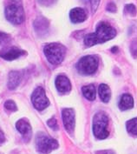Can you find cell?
<instances>
[{"label": "cell", "mask_w": 137, "mask_h": 154, "mask_svg": "<svg viewBox=\"0 0 137 154\" xmlns=\"http://www.w3.org/2000/svg\"><path fill=\"white\" fill-rule=\"evenodd\" d=\"M115 36L116 32L110 24L106 22H100L97 24L96 32L89 33L85 36L84 44L86 46L90 47L97 44H103L113 39Z\"/></svg>", "instance_id": "obj_1"}, {"label": "cell", "mask_w": 137, "mask_h": 154, "mask_svg": "<svg viewBox=\"0 0 137 154\" xmlns=\"http://www.w3.org/2000/svg\"><path fill=\"white\" fill-rule=\"evenodd\" d=\"M43 52L51 65H58L64 59L66 47L58 43H51L43 47Z\"/></svg>", "instance_id": "obj_2"}, {"label": "cell", "mask_w": 137, "mask_h": 154, "mask_svg": "<svg viewBox=\"0 0 137 154\" xmlns=\"http://www.w3.org/2000/svg\"><path fill=\"white\" fill-rule=\"evenodd\" d=\"M109 119L108 116L103 112H97L93 119V132L98 139H104L108 138L109 131L108 130Z\"/></svg>", "instance_id": "obj_3"}, {"label": "cell", "mask_w": 137, "mask_h": 154, "mask_svg": "<svg viewBox=\"0 0 137 154\" xmlns=\"http://www.w3.org/2000/svg\"><path fill=\"white\" fill-rule=\"evenodd\" d=\"M14 3L10 4L5 7L6 19L11 24H20L24 21V9L20 4V0H12Z\"/></svg>", "instance_id": "obj_4"}, {"label": "cell", "mask_w": 137, "mask_h": 154, "mask_svg": "<svg viewBox=\"0 0 137 154\" xmlns=\"http://www.w3.org/2000/svg\"><path fill=\"white\" fill-rule=\"evenodd\" d=\"M58 147L56 139L47 136L45 133H38L36 138V148L43 154H48Z\"/></svg>", "instance_id": "obj_5"}, {"label": "cell", "mask_w": 137, "mask_h": 154, "mask_svg": "<svg viewBox=\"0 0 137 154\" xmlns=\"http://www.w3.org/2000/svg\"><path fill=\"white\" fill-rule=\"evenodd\" d=\"M98 58L97 56H85L82 57L76 64L78 72L82 75H91L97 72L98 68Z\"/></svg>", "instance_id": "obj_6"}, {"label": "cell", "mask_w": 137, "mask_h": 154, "mask_svg": "<svg viewBox=\"0 0 137 154\" xmlns=\"http://www.w3.org/2000/svg\"><path fill=\"white\" fill-rule=\"evenodd\" d=\"M31 102L34 107L38 111H43L49 106V101L43 87H37L35 89L31 95Z\"/></svg>", "instance_id": "obj_7"}, {"label": "cell", "mask_w": 137, "mask_h": 154, "mask_svg": "<svg viewBox=\"0 0 137 154\" xmlns=\"http://www.w3.org/2000/svg\"><path fill=\"white\" fill-rule=\"evenodd\" d=\"M63 123L67 131L70 134L73 133L75 129V112L71 108H65L62 112Z\"/></svg>", "instance_id": "obj_8"}, {"label": "cell", "mask_w": 137, "mask_h": 154, "mask_svg": "<svg viewBox=\"0 0 137 154\" xmlns=\"http://www.w3.org/2000/svg\"><path fill=\"white\" fill-rule=\"evenodd\" d=\"M56 87L57 91L61 93H67L70 91L71 90V84L69 79L64 76V75H59L56 79Z\"/></svg>", "instance_id": "obj_9"}, {"label": "cell", "mask_w": 137, "mask_h": 154, "mask_svg": "<svg viewBox=\"0 0 137 154\" xmlns=\"http://www.w3.org/2000/svg\"><path fill=\"white\" fill-rule=\"evenodd\" d=\"M16 127L17 131L23 135L25 140H29L31 137V126L26 119H20L16 122Z\"/></svg>", "instance_id": "obj_10"}, {"label": "cell", "mask_w": 137, "mask_h": 154, "mask_svg": "<svg viewBox=\"0 0 137 154\" xmlns=\"http://www.w3.org/2000/svg\"><path fill=\"white\" fill-rule=\"evenodd\" d=\"M24 53V51L22 50L15 48V47H11V48L4 49L0 51V57H3L5 60H14L16 59L17 57H19L22 54Z\"/></svg>", "instance_id": "obj_11"}, {"label": "cell", "mask_w": 137, "mask_h": 154, "mask_svg": "<svg viewBox=\"0 0 137 154\" xmlns=\"http://www.w3.org/2000/svg\"><path fill=\"white\" fill-rule=\"evenodd\" d=\"M70 18L72 23H82L86 20L87 13L82 8H74L70 12Z\"/></svg>", "instance_id": "obj_12"}, {"label": "cell", "mask_w": 137, "mask_h": 154, "mask_svg": "<svg viewBox=\"0 0 137 154\" xmlns=\"http://www.w3.org/2000/svg\"><path fill=\"white\" fill-rule=\"evenodd\" d=\"M21 81V73L19 72L12 71L9 73L8 88L10 90L16 89Z\"/></svg>", "instance_id": "obj_13"}, {"label": "cell", "mask_w": 137, "mask_h": 154, "mask_svg": "<svg viewBox=\"0 0 137 154\" xmlns=\"http://www.w3.org/2000/svg\"><path fill=\"white\" fill-rule=\"evenodd\" d=\"M134 106V99L129 94H123L121 97L119 102V108L121 111H126L133 108Z\"/></svg>", "instance_id": "obj_14"}, {"label": "cell", "mask_w": 137, "mask_h": 154, "mask_svg": "<svg viewBox=\"0 0 137 154\" xmlns=\"http://www.w3.org/2000/svg\"><path fill=\"white\" fill-rule=\"evenodd\" d=\"M98 91H99V95H100V97H101L103 102L107 103L109 101V99L111 97V91H110L109 87L107 85H105V84L100 85Z\"/></svg>", "instance_id": "obj_15"}, {"label": "cell", "mask_w": 137, "mask_h": 154, "mask_svg": "<svg viewBox=\"0 0 137 154\" xmlns=\"http://www.w3.org/2000/svg\"><path fill=\"white\" fill-rule=\"evenodd\" d=\"M83 96L90 101H93L96 98V87L93 85H85L82 88Z\"/></svg>", "instance_id": "obj_16"}, {"label": "cell", "mask_w": 137, "mask_h": 154, "mask_svg": "<svg viewBox=\"0 0 137 154\" xmlns=\"http://www.w3.org/2000/svg\"><path fill=\"white\" fill-rule=\"evenodd\" d=\"M35 29L37 32L43 33V32H46L48 29L49 23L48 21L44 17H38L35 21Z\"/></svg>", "instance_id": "obj_17"}, {"label": "cell", "mask_w": 137, "mask_h": 154, "mask_svg": "<svg viewBox=\"0 0 137 154\" xmlns=\"http://www.w3.org/2000/svg\"><path fill=\"white\" fill-rule=\"evenodd\" d=\"M127 130L130 134L137 136V118L127 122Z\"/></svg>", "instance_id": "obj_18"}, {"label": "cell", "mask_w": 137, "mask_h": 154, "mask_svg": "<svg viewBox=\"0 0 137 154\" xmlns=\"http://www.w3.org/2000/svg\"><path fill=\"white\" fill-rule=\"evenodd\" d=\"M4 108L8 111H10V112H14L16 110V106L15 104L14 101L12 100H7L5 103H4Z\"/></svg>", "instance_id": "obj_19"}, {"label": "cell", "mask_w": 137, "mask_h": 154, "mask_svg": "<svg viewBox=\"0 0 137 154\" xmlns=\"http://www.w3.org/2000/svg\"><path fill=\"white\" fill-rule=\"evenodd\" d=\"M10 41V35L4 32H0V45H6Z\"/></svg>", "instance_id": "obj_20"}, {"label": "cell", "mask_w": 137, "mask_h": 154, "mask_svg": "<svg viewBox=\"0 0 137 154\" xmlns=\"http://www.w3.org/2000/svg\"><path fill=\"white\" fill-rule=\"evenodd\" d=\"M125 11L126 12H128L129 14L132 15V16H135L136 14V8L134 5H127L125 6Z\"/></svg>", "instance_id": "obj_21"}, {"label": "cell", "mask_w": 137, "mask_h": 154, "mask_svg": "<svg viewBox=\"0 0 137 154\" xmlns=\"http://www.w3.org/2000/svg\"><path fill=\"white\" fill-rule=\"evenodd\" d=\"M47 124H48V125L52 129V130L54 131H57L58 130V125H57V119H55V118H52V119H50L48 122H47Z\"/></svg>", "instance_id": "obj_22"}, {"label": "cell", "mask_w": 137, "mask_h": 154, "mask_svg": "<svg viewBox=\"0 0 137 154\" xmlns=\"http://www.w3.org/2000/svg\"><path fill=\"white\" fill-rule=\"evenodd\" d=\"M89 2H90V6H91L92 12L94 13V12L97 11L98 5L100 4V0H89Z\"/></svg>", "instance_id": "obj_23"}, {"label": "cell", "mask_w": 137, "mask_h": 154, "mask_svg": "<svg viewBox=\"0 0 137 154\" xmlns=\"http://www.w3.org/2000/svg\"><path fill=\"white\" fill-rule=\"evenodd\" d=\"M107 11H111V12H115L116 11V6L114 3H109L108 5H107Z\"/></svg>", "instance_id": "obj_24"}, {"label": "cell", "mask_w": 137, "mask_h": 154, "mask_svg": "<svg viewBox=\"0 0 137 154\" xmlns=\"http://www.w3.org/2000/svg\"><path fill=\"white\" fill-rule=\"evenodd\" d=\"M56 1H57V0H39L40 4L43 5H47V6L51 5L54 4Z\"/></svg>", "instance_id": "obj_25"}, {"label": "cell", "mask_w": 137, "mask_h": 154, "mask_svg": "<svg viewBox=\"0 0 137 154\" xmlns=\"http://www.w3.org/2000/svg\"><path fill=\"white\" fill-rule=\"evenodd\" d=\"M97 154H115V152L112 150H104V151H99Z\"/></svg>", "instance_id": "obj_26"}, {"label": "cell", "mask_w": 137, "mask_h": 154, "mask_svg": "<svg viewBox=\"0 0 137 154\" xmlns=\"http://www.w3.org/2000/svg\"><path fill=\"white\" fill-rule=\"evenodd\" d=\"M5 140V138H4V135L3 133V131L0 130V144H2L4 141Z\"/></svg>", "instance_id": "obj_27"}, {"label": "cell", "mask_w": 137, "mask_h": 154, "mask_svg": "<svg viewBox=\"0 0 137 154\" xmlns=\"http://www.w3.org/2000/svg\"><path fill=\"white\" fill-rule=\"evenodd\" d=\"M111 51H112V52H114V53L115 52H117L118 51V48L117 47H113V48L111 49Z\"/></svg>", "instance_id": "obj_28"}]
</instances>
